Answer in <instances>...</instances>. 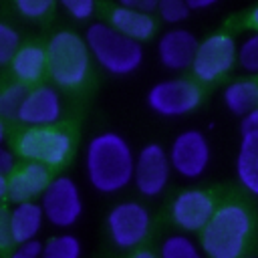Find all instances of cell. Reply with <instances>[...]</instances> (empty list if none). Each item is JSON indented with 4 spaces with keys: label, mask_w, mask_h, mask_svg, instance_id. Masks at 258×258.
Instances as JSON below:
<instances>
[{
    "label": "cell",
    "mask_w": 258,
    "mask_h": 258,
    "mask_svg": "<svg viewBox=\"0 0 258 258\" xmlns=\"http://www.w3.org/2000/svg\"><path fill=\"white\" fill-rule=\"evenodd\" d=\"M256 240V214L244 200L218 204L212 220L200 232L206 258H246Z\"/></svg>",
    "instance_id": "1"
},
{
    "label": "cell",
    "mask_w": 258,
    "mask_h": 258,
    "mask_svg": "<svg viewBox=\"0 0 258 258\" xmlns=\"http://www.w3.org/2000/svg\"><path fill=\"white\" fill-rule=\"evenodd\" d=\"M135 153L129 141L115 131H101L87 143L85 173L101 194H117L133 183Z\"/></svg>",
    "instance_id": "2"
},
{
    "label": "cell",
    "mask_w": 258,
    "mask_h": 258,
    "mask_svg": "<svg viewBox=\"0 0 258 258\" xmlns=\"http://www.w3.org/2000/svg\"><path fill=\"white\" fill-rule=\"evenodd\" d=\"M85 40L97 64L111 75H131L143 62L141 42L127 38L109 22H93L85 32Z\"/></svg>",
    "instance_id": "3"
},
{
    "label": "cell",
    "mask_w": 258,
    "mask_h": 258,
    "mask_svg": "<svg viewBox=\"0 0 258 258\" xmlns=\"http://www.w3.org/2000/svg\"><path fill=\"white\" fill-rule=\"evenodd\" d=\"M48 77L62 89L81 87L91 71V50L85 36L73 30H58L46 42Z\"/></svg>",
    "instance_id": "4"
},
{
    "label": "cell",
    "mask_w": 258,
    "mask_h": 258,
    "mask_svg": "<svg viewBox=\"0 0 258 258\" xmlns=\"http://www.w3.org/2000/svg\"><path fill=\"white\" fill-rule=\"evenodd\" d=\"M16 151L26 161L58 167L73 153V137L62 127H28L20 133Z\"/></svg>",
    "instance_id": "5"
},
{
    "label": "cell",
    "mask_w": 258,
    "mask_h": 258,
    "mask_svg": "<svg viewBox=\"0 0 258 258\" xmlns=\"http://www.w3.org/2000/svg\"><path fill=\"white\" fill-rule=\"evenodd\" d=\"M202 103V89L187 79L155 83L147 93V105L161 117H181L196 111Z\"/></svg>",
    "instance_id": "6"
},
{
    "label": "cell",
    "mask_w": 258,
    "mask_h": 258,
    "mask_svg": "<svg viewBox=\"0 0 258 258\" xmlns=\"http://www.w3.org/2000/svg\"><path fill=\"white\" fill-rule=\"evenodd\" d=\"M238 62V44L226 32H216L204 38L198 46L191 71L200 83H214Z\"/></svg>",
    "instance_id": "7"
},
{
    "label": "cell",
    "mask_w": 258,
    "mask_h": 258,
    "mask_svg": "<svg viewBox=\"0 0 258 258\" xmlns=\"http://www.w3.org/2000/svg\"><path fill=\"white\" fill-rule=\"evenodd\" d=\"M44 218L56 228H71L83 214V198L77 181L69 175H56L40 196Z\"/></svg>",
    "instance_id": "8"
},
{
    "label": "cell",
    "mask_w": 258,
    "mask_h": 258,
    "mask_svg": "<svg viewBox=\"0 0 258 258\" xmlns=\"http://www.w3.org/2000/svg\"><path fill=\"white\" fill-rule=\"evenodd\" d=\"M149 228L151 216L139 202H121L107 214V230L111 242L121 250L139 246L147 238Z\"/></svg>",
    "instance_id": "9"
},
{
    "label": "cell",
    "mask_w": 258,
    "mask_h": 258,
    "mask_svg": "<svg viewBox=\"0 0 258 258\" xmlns=\"http://www.w3.org/2000/svg\"><path fill=\"white\" fill-rule=\"evenodd\" d=\"M167 155H169L171 169L177 175L185 179H198L206 173L212 151H210L208 137L202 131L185 129L171 141Z\"/></svg>",
    "instance_id": "10"
},
{
    "label": "cell",
    "mask_w": 258,
    "mask_h": 258,
    "mask_svg": "<svg viewBox=\"0 0 258 258\" xmlns=\"http://www.w3.org/2000/svg\"><path fill=\"white\" fill-rule=\"evenodd\" d=\"M218 202L208 189L187 187L173 198L169 206V216L171 222L183 234H196V232L200 234L212 220Z\"/></svg>",
    "instance_id": "11"
},
{
    "label": "cell",
    "mask_w": 258,
    "mask_h": 258,
    "mask_svg": "<svg viewBox=\"0 0 258 258\" xmlns=\"http://www.w3.org/2000/svg\"><path fill=\"white\" fill-rule=\"evenodd\" d=\"M171 171L167 151L159 143H147L135 157L133 183L141 196L157 198L167 187Z\"/></svg>",
    "instance_id": "12"
},
{
    "label": "cell",
    "mask_w": 258,
    "mask_h": 258,
    "mask_svg": "<svg viewBox=\"0 0 258 258\" xmlns=\"http://www.w3.org/2000/svg\"><path fill=\"white\" fill-rule=\"evenodd\" d=\"M62 117V99L52 85H38L28 91L18 121L28 127H54Z\"/></svg>",
    "instance_id": "13"
},
{
    "label": "cell",
    "mask_w": 258,
    "mask_h": 258,
    "mask_svg": "<svg viewBox=\"0 0 258 258\" xmlns=\"http://www.w3.org/2000/svg\"><path fill=\"white\" fill-rule=\"evenodd\" d=\"M198 38L185 28H171L161 34L157 42V56L161 64L169 71H185L191 69L196 52H198Z\"/></svg>",
    "instance_id": "14"
},
{
    "label": "cell",
    "mask_w": 258,
    "mask_h": 258,
    "mask_svg": "<svg viewBox=\"0 0 258 258\" xmlns=\"http://www.w3.org/2000/svg\"><path fill=\"white\" fill-rule=\"evenodd\" d=\"M52 181L50 167L28 161L22 167L14 169V173L8 177V200L14 204L22 202H34L36 196H42Z\"/></svg>",
    "instance_id": "15"
},
{
    "label": "cell",
    "mask_w": 258,
    "mask_h": 258,
    "mask_svg": "<svg viewBox=\"0 0 258 258\" xmlns=\"http://www.w3.org/2000/svg\"><path fill=\"white\" fill-rule=\"evenodd\" d=\"M236 177L244 191L258 198V131L242 135L236 155Z\"/></svg>",
    "instance_id": "16"
},
{
    "label": "cell",
    "mask_w": 258,
    "mask_h": 258,
    "mask_svg": "<svg viewBox=\"0 0 258 258\" xmlns=\"http://www.w3.org/2000/svg\"><path fill=\"white\" fill-rule=\"evenodd\" d=\"M109 24L119 30L121 34H125L131 40H147L153 36L155 32V18L147 12H139V10H131L125 6H117L111 10L109 16Z\"/></svg>",
    "instance_id": "17"
},
{
    "label": "cell",
    "mask_w": 258,
    "mask_h": 258,
    "mask_svg": "<svg viewBox=\"0 0 258 258\" xmlns=\"http://www.w3.org/2000/svg\"><path fill=\"white\" fill-rule=\"evenodd\" d=\"M10 71L18 83H36L48 71L46 46L40 44H24L16 52L10 62Z\"/></svg>",
    "instance_id": "18"
},
{
    "label": "cell",
    "mask_w": 258,
    "mask_h": 258,
    "mask_svg": "<svg viewBox=\"0 0 258 258\" xmlns=\"http://www.w3.org/2000/svg\"><path fill=\"white\" fill-rule=\"evenodd\" d=\"M44 220L46 218H44L40 204H36V202L14 204V208L10 210V226H12L14 244L36 240Z\"/></svg>",
    "instance_id": "19"
},
{
    "label": "cell",
    "mask_w": 258,
    "mask_h": 258,
    "mask_svg": "<svg viewBox=\"0 0 258 258\" xmlns=\"http://www.w3.org/2000/svg\"><path fill=\"white\" fill-rule=\"evenodd\" d=\"M224 103L232 115H248L258 109V83L256 81H236L224 91Z\"/></svg>",
    "instance_id": "20"
},
{
    "label": "cell",
    "mask_w": 258,
    "mask_h": 258,
    "mask_svg": "<svg viewBox=\"0 0 258 258\" xmlns=\"http://www.w3.org/2000/svg\"><path fill=\"white\" fill-rule=\"evenodd\" d=\"M157 258H206V254L187 234H169L163 238Z\"/></svg>",
    "instance_id": "21"
},
{
    "label": "cell",
    "mask_w": 258,
    "mask_h": 258,
    "mask_svg": "<svg viewBox=\"0 0 258 258\" xmlns=\"http://www.w3.org/2000/svg\"><path fill=\"white\" fill-rule=\"evenodd\" d=\"M28 91L30 89L24 83H12L4 87L0 91V119H18Z\"/></svg>",
    "instance_id": "22"
},
{
    "label": "cell",
    "mask_w": 258,
    "mask_h": 258,
    "mask_svg": "<svg viewBox=\"0 0 258 258\" xmlns=\"http://www.w3.org/2000/svg\"><path fill=\"white\" fill-rule=\"evenodd\" d=\"M81 254H83L81 240L73 234H60L44 244L40 258H81Z\"/></svg>",
    "instance_id": "23"
},
{
    "label": "cell",
    "mask_w": 258,
    "mask_h": 258,
    "mask_svg": "<svg viewBox=\"0 0 258 258\" xmlns=\"http://www.w3.org/2000/svg\"><path fill=\"white\" fill-rule=\"evenodd\" d=\"M20 50V34L14 26L0 22V67L10 64Z\"/></svg>",
    "instance_id": "24"
},
{
    "label": "cell",
    "mask_w": 258,
    "mask_h": 258,
    "mask_svg": "<svg viewBox=\"0 0 258 258\" xmlns=\"http://www.w3.org/2000/svg\"><path fill=\"white\" fill-rule=\"evenodd\" d=\"M238 64L252 75H258V32L246 36L238 46Z\"/></svg>",
    "instance_id": "25"
},
{
    "label": "cell",
    "mask_w": 258,
    "mask_h": 258,
    "mask_svg": "<svg viewBox=\"0 0 258 258\" xmlns=\"http://www.w3.org/2000/svg\"><path fill=\"white\" fill-rule=\"evenodd\" d=\"M12 2L20 16L30 20H40L52 10L56 0H12Z\"/></svg>",
    "instance_id": "26"
},
{
    "label": "cell",
    "mask_w": 258,
    "mask_h": 258,
    "mask_svg": "<svg viewBox=\"0 0 258 258\" xmlns=\"http://www.w3.org/2000/svg\"><path fill=\"white\" fill-rule=\"evenodd\" d=\"M157 12H159V16L165 22L177 24V22H181V20L187 18L189 6H187V0H159Z\"/></svg>",
    "instance_id": "27"
},
{
    "label": "cell",
    "mask_w": 258,
    "mask_h": 258,
    "mask_svg": "<svg viewBox=\"0 0 258 258\" xmlns=\"http://www.w3.org/2000/svg\"><path fill=\"white\" fill-rule=\"evenodd\" d=\"M60 8L75 20H89L97 12V0H56Z\"/></svg>",
    "instance_id": "28"
},
{
    "label": "cell",
    "mask_w": 258,
    "mask_h": 258,
    "mask_svg": "<svg viewBox=\"0 0 258 258\" xmlns=\"http://www.w3.org/2000/svg\"><path fill=\"white\" fill-rule=\"evenodd\" d=\"M42 248H44V244H40L38 240L22 242V244H16V248L8 254V258H40Z\"/></svg>",
    "instance_id": "29"
},
{
    "label": "cell",
    "mask_w": 258,
    "mask_h": 258,
    "mask_svg": "<svg viewBox=\"0 0 258 258\" xmlns=\"http://www.w3.org/2000/svg\"><path fill=\"white\" fill-rule=\"evenodd\" d=\"M14 242L12 238V226H10V212L0 208V250L8 248Z\"/></svg>",
    "instance_id": "30"
},
{
    "label": "cell",
    "mask_w": 258,
    "mask_h": 258,
    "mask_svg": "<svg viewBox=\"0 0 258 258\" xmlns=\"http://www.w3.org/2000/svg\"><path fill=\"white\" fill-rule=\"evenodd\" d=\"M14 167H16V157L10 149L6 147H0V175L2 177H10L14 173Z\"/></svg>",
    "instance_id": "31"
},
{
    "label": "cell",
    "mask_w": 258,
    "mask_h": 258,
    "mask_svg": "<svg viewBox=\"0 0 258 258\" xmlns=\"http://www.w3.org/2000/svg\"><path fill=\"white\" fill-rule=\"evenodd\" d=\"M119 6H125V8H131V10H139V12L151 14L153 10H157L159 0H119Z\"/></svg>",
    "instance_id": "32"
},
{
    "label": "cell",
    "mask_w": 258,
    "mask_h": 258,
    "mask_svg": "<svg viewBox=\"0 0 258 258\" xmlns=\"http://www.w3.org/2000/svg\"><path fill=\"white\" fill-rule=\"evenodd\" d=\"M240 129H242V135L258 131V109H254V111H250L248 115L242 117V125H240Z\"/></svg>",
    "instance_id": "33"
},
{
    "label": "cell",
    "mask_w": 258,
    "mask_h": 258,
    "mask_svg": "<svg viewBox=\"0 0 258 258\" xmlns=\"http://www.w3.org/2000/svg\"><path fill=\"white\" fill-rule=\"evenodd\" d=\"M218 0H187V6L189 10H204V8H210L214 6Z\"/></svg>",
    "instance_id": "34"
},
{
    "label": "cell",
    "mask_w": 258,
    "mask_h": 258,
    "mask_svg": "<svg viewBox=\"0 0 258 258\" xmlns=\"http://www.w3.org/2000/svg\"><path fill=\"white\" fill-rule=\"evenodd\" d=\"M248 26H252L258 32V6L250 10V14H248Z\"/></svg>",
    "instance_id": "35"
},
{
    "label": "cell",
    "mask_w": 258,
    "mask_h": 258,
    "mask_svg": "<svg viewBox=\"0 0 258 258\" xmlns=\"http://www.w3.org/2000/svg\"><path fill=\"white\" fill-rule=\"evenodd\" d=\"M8 198V177H2L0 175V202Z\"/></svg>",
    "instance_id": "36"
},
{
    "label": "cell",
    "mask_w": 258,
    "mask_h": 258,
    "mask_svg": "<svg viewBox=\"0 0 258 258\" xmlns=\"http://www.w3.org/2000/svg\"><path fill=\"white\" fill-rule=\"evenodd\" d=\"M131 258H157V254L155 252H151V250H137L135 254H131Z\"/></svg>",
    "instance_id": "37"
},
{
    "label": "cell",
    "mask_w": 258,
    "mask_h": 258,
    "mask_svg": "<svg viewBox=\"0 0 258 258\" xmlns=\"http://www.w3.org/2000/svg\"><path fill=\"white\" fill-rule=\"evenodd\" d=\"M4 137H6V127H4V121L0 119V147L4 143Z\"/></svg>",
    "instance_id": "38"
},
{
    "label": "cell",
    "mask_w": 258,
    "mask_h": 258,
    "mask_svg": "<svg viewBox=\"0 0 258 258\" xmlns=\"http://www.w3.org/2000/svg\"><path fill=\"white\" fill-rule=\"evenodd\" d=\"M246 258H258V254H248Z\"/></svg>",
    "instance_id": "39"
}]
</instances>
